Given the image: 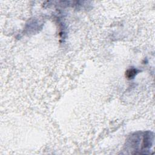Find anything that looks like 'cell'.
I'll use <instances>...</instances> for the list:
<instances>
[{
    "instance_id": "1",
    "label": "cell",
    "mask_w": 155,
    "mask_h": 155,
    "mask_svg": "<svg viewBox=\"0 0 155 155\" xmlns=\"http://www.w3.org/2000/svg\"><path fill=\"white\" fill-rule=\"evenodd\" d=\"M137 70L135 69H129L127 70V73H126V76L129 79H132L134 78V76L136 75Z\"/></svg>"
}]
</instances>
